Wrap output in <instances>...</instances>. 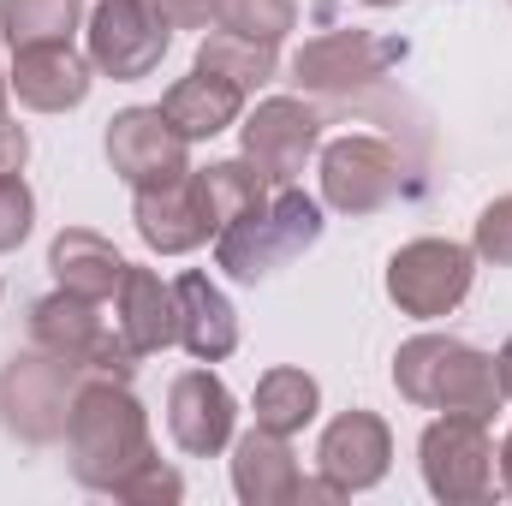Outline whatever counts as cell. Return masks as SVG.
I'll list each match as a JSON object with an SVG mask.
<instances>
[{
	"label": "cell",
	"instance_id": "obj_33",
	"mask_svg": "<svg viewBox=\"0 0 512 506\" xmlns=\"http://www.w3.org/2000/svg\"><path fill=\"white\" fill-rule=\"evenodd\" d=\"M501 489L512 495V429H507V441H501Z\"/></svg>",
	"mask_w": 512,
	"mask_h": 506
},
{
	"label": "cell",
	"instance_id": "obj_17",
	"mask_svg": "<svg viewBox=\"0 0 512 506\" xmlns=\"http://www.w3.org/2000/svg\"><path fill=\"white\" fill-rule=\"evenodd\" d=\"M173 298H179V346L197 364H221V358L239 352V310H233V298L209 274L185 268L173 280Z\"/></svg>",
	"mask_w": 512,
	"mask_h": 506
},
{
	"label": "cell",
	"instance_id": "obj_1",
	"mask_svg": "<svg viewBox=\"0 0 512 506\" xmlns=\"http://www.w3.org/2000/svg\"><path fill=\"white\" fill-rule=\"evenodd\" d=\"M66 453H72V477L96 495H120L126 477L155 459V441H149V411L137 405L126 381L90 376L72 399V417H66Z\"/></svg>",
	"mask_w": 512,
	"mask_h": 506
},
{
	"label": "cell",
	"instance_id": "obj_3",
	"mask_svg": "<svg viewBox=\"0 0 512 506\" xmlns=\"http://www.w3.org/2000/svg\"><path fill=\"white\" fill-rule=\"evenodd\" d=\"M322 239V203L304 197L298 185H274L256 209L233 215L221 233H215V262L233 274V280H262L274 274L280 262L304 256Z\"/></svg>",
	"mask_w": 512,
	"mask_h": 506
},
{
	"label": "cell",
	"instance_id": "obj_20",
	"mask_svg": "<svg viewBox=\"0 0 512 506\" xmlns=\"http://www.w3.org/2000/svg\"><path fill=\"white\" fill-rule=\"evenodd\" d=\"M161 114H167V126L179 131L185 143H203V137H221L227 126H239L245 90L215 78V72H203V66H191V78H179L161 96Z\"/></svg>",
	"mask_w": 512,
	"mask_h": 506
},
{
	"label": "cell",
	"instance_id": "obj_10",
	"mask_svg": "<svg viewBox=\"0 0 512 506\" xmlns=\"http://www.w3.org/2000/svg\"><path fill=\"white\" fill-rule=\"evenodd\" d=\"M316 143H322V120L298 96L256 102L251 114H245V126H239V149H245V161L268 185H292L304 173V161L316 155Z\"/></svg>",
	"mask_w": 512,
	"mask_h": 506
},
{
	"label": "cell",
	"instance_id": "obj_29",
	"mask_svg": "<svg viewBox=\"0 0 512 506\" xmlns=\"http://www.w3.org/2000/svg\"><path fill=\"white\" fill-rule=\"evenodd\" d=\"M471 251L495 268H512V197H495L483 215H477V233H471Z\"/></svg>",
	"mask_w": 512,
	"mask_h": 506
},
{
	"label": "cell",
	"instance_id": "obj_6",
	"mask_svg": "<svg viewBox=\"0 0 512 506\" xmlns=\"http://www.w3.org/2000/svg\"><path fill=\"white\" fill-rule=\"evenodd\" d=\"M84 381L90 376L78 364H66V358H54L42 346L30 358H12L0 370V417H6V429L24 435V441L66 435V417H72V399H78Z\"/></svg>",
	"mask_w": 512,
	"mask_h": 506
},
{
	"label": "cell",
	"instance_id": "obj_15",
	"mask_svg": "<svg viewBox=\"0 0 512 506\" xmlns=\"http://www.w3.org/2000/svg\"><path fill=\"white\" fill-rule=\"evenodd\" d=\"M233 423H239V399L227 393V381L209 370H185L167 387V435L179 441V453L191 459H215L233 447Z\"/></svg>",
	"mask_w": 512,
	"mask_h": 506
},
{
	"label": "cell",
	"instance_id": "obj_21",
	"mask_svg": "<svg viewBox=\"0 0 512 506\" xmlns=\"http://www.w3.org/2000/svg\"><path fill=\"white\" fill-rule=\"evenodd\" d=\"M48 268H54V280H60L66 292L96 298V304L114 298L120 280H126V256L114 251L102 233H90V227H60L54 245H48Z\"/></svg>",
	"mask_w": 512,
	"mask_h": 506
},
{
	"label": "cell",
	"instance_id": "obj_8",
	"mask_svg": "<svg viewBox=\"0 0 512 506\" xmlns=\"http://www.w3.org/2000/svg\"><path fill=\"white\" fill-rule=\"evenodd\" d=\"M84 36H90V66L96 72L137 84L161 66V54L173 42V24L155 12V0H96Z\"/></svg>",
	"mask_w": 512,
	"mask_h": 506
},
{
	"label": "cell",
	"instance_id": "obj_32",
	"mask_svg": "<svg viewBox=\"0 0 512 506\" xmlns=\"http://www.w3.org/2000/svg\"><path fill=\"white\" fill-rule=\"evenodd\" d=\"M495 376H501V399H512V340L495 352Z\"/></svg>",
	"mask_w": 512,
	"mask_h": 506
},
{
	"label": "cell",
	"instance_id": "obj_11",
	"mask_svg": "<svg viewBox=\"0 0 512 506\" xmlns=\"http://www.w3.org/2000/svg\"><path fill=\"white\" fill-rule=\"evenodd\" d=\"M399 197V155L382 137H334L322 149V203L340 215H376Z\"/></svg>",
	"mask_w": 512,
	"mask_h": 506
},
{
	"label": "cell",
	"instance_id": "obj_12",
	"mask_svg": "<svg viewBox=\"0 0 512 506\" xmlns=\"http://www.w3.org/2000/svg\"><path fill=\"white\" fill-rule=\"evenodd\" d=\"M131 221H137V239L155 256H185V251H197V245H209L215 215H209V197L197 185V167L173 173L161 185H143L137 203H131Z\"/></svg>",
	"mask_w": 512,
	"mask_h": 506
},
{
	"label": "cell",
	"instance_id": "obj_24",
	"mask_svg": "<svg viewBox=\"0 0 512 506\" xmlns=\"http://www.w3.org/2000/svg\"><path fill=\"white\" fill-rule=\"evenodd\" d=\"M84 18V0H0V36L6 48H36V42H72Z\"/></svg>",
	"mask_w": 512,
	"mask_h": 506
},
{
	"label": "cell",
	"instance_id": "obj_23",
	"mask_svg": "<svg viewBox=\"0 0 512 506\" xmlns=\"http://www.w3.org/2000/svg\"><path fill=\"white\" fill-rule=\"evenodd\" d=\"M197 66H203V72H215V78H227V84H239V90L251 96V90H262V84L280 72V54H274V42H262V36L209 30V36H203V48H197Z\"/></svg>",
	"mask_w": 512,
	"mask_h": 506
},
{
	"label": "cell",
	"instance_id": "obj_18",
	"mask_svg": "<svg viewBox=\"0 0 512 506\" xmlns=\"http://www.w3.org/2000/svg\"><path fill=\"white\" fill-rule=\"evenodd\" d=\"M114 322H120V334L137 346V358L179 346V298H173V286L155 268L126 262V280L114 292Z\"/></svg>",
	"mask_w": 512,
	"mask_h": 506
},
{
	"label": "cell",
	"instance_id": "obj_34",
	"mask_svg": "<svg viewBox=\"0 0 512 506\" xmlns=\"http://www.w3.org/2000/svg\"><path fill=\"white\" fill-rule=\"evenodd\" d=\"M6 96H12V84H6V72H0V114H6Z\"/></svg>",
	"mask_w": 512,
	"mask_h": 506
},
{
	"label": "cell",
	"instance_id": "obj_7",
	"mask_svg": "<svg viewBox=\"0 0 512 506\" xmlns=\"http://www.w3.org/2000/svg\"><path fill=\"white\" fill-rule=\"evenodd\" d=\"M471 274H477V251H465L453 239H411L387 262V298L405 316L435 322V316H453L465 304Z\"/></svg>",
	"mask_w": 512,
	"mask_h": 506
},
{
	"label": "cell",
	"instance_id": "obj_5",
	"mask_svg": "<svg viewBox=\"0 0 512 506\" xmlns=\"http://www.w3.org/2000/svg\"><path fill=\"white\" fill-rule=\"evenodd\" d=\"M417 465H423V483L429 495L447 506H471L495 495V441H489V423L483 417H435L417 441Z\"/></svg>",
	"mask_w": 512,
	"mask_h": 506
},
{
	"label": "cell",
	"instance_id": "obj_28",
	"mask_svg": "<svg viewBox=\"0 0 512 506\" xmlns=\"http://www.w3.org/2000/svg\"><path fill=\"white\" fill-rule=\"evenodd\" d=\"M179 495H185V477L173 465H161V459H143L126 477V489H120V501L131 506H173Z\"/></svg>",
	"mask_w": 512,
	"mask_h": 506
},
{
	"label": "cell",
	"instance_id": "obj_31",
	"mask_svg": "<svg viewBox=\"0 0 512 506\" xmlns=\"http://www.w3.org/2000/svg\"><path fill=\"white\" fill-rule=\"evenodd\" d=\"M24 161H30V137L0 114V173H24Z\"/></svg>",
	"mask_w": 512,
	"mask_h": 506
},
{
	"label": "cell",
	"instance_id": "obj_27",
	"mask_svg": "<svg viewBox=\"0 0 512 506\" xmlns=\"http://www.w3.org/2000/svg\"><path fill=\"white\" fill-rule=\"evenodd\" d=\"M30 221H36V197L18 173H0V256L18 251L30 239Z\"/></svg>",
	"mask_w": 512,
	"mask_h": 506
},
{
	"label": "cell",
	"instance_id": "obj_16",
	"mask_svg": "<svg viewBox=\"0 0 512 506\" xmlns=\"http://www.w3.org/2000/svg\"><path fill=\"white\" fill-rule=\"evenodd\" d=\"M6 84H12V96H18L30 114H66V108H78V102L90 96V54H78L72 42L18 48Z\"/></svg>",
	"mask_w": 512,
	"mask_h": 506
},
{
	"label": "cell",
	"instance_id": "obj_14",
	"mask_svg": "<svg viewBox=\"0 0 512 506\" xmlns=\"http://www.w3.org/2000/svg\"><path fill=\"white\" fill-rule=\"evenodd\" d=\"M393 465V435L376 411H340L328 429H322V447H316V471L334 495H364L376 489Z\"/></svg>",
	"mask_w": 512,
	"mask_h": 506
},
{
	"label": "cell",
	"instance_id": "obj_35",
	"mask_svg": "<svg viewBox=\"0 0 512 506\" xmlns=\"http://www.w3.org/2000/svg\"><path fill=\"white\" fill-rule=\"evenodd\" d=\"M364 6H399V0H364Z\"/></svg>",
	"mask_w": 512,
	"mask_h": 506
},
{
	"label": "cell",
	"instance_id": "obj_30",
	"mask_svg": "<svg viewBox=\"0 0 512 506\" xmlns=\"http://www.w3.org/2000/svg\"><path fill=\"white\" fill-rule=\"evenodd\" d=\"M155 12L167 24H179V30H203L215 18V0H155Z\"/></svg>",
	"mask_w": 512,
	"mask_h": 506
},
{
	"label": "cell",
	"instance_id": "obj_25",
	"mask_svg": "<svg viewBox=\"0 0 512 506\" xmlns=\"http://www.w3.org/2000/svg\"><path fill=\"white\" fill-rule=\"evenodd\" d=\"M197 185H203V197H209V215H215V233L233 221V215H245V209H256L274 185L256 173L251 161L239 155V161H215V167H203L197 173Z\"/></svg>",
	"mask_w": 512,
	"mask_h": 506
},
{
	"label": "cell",
	"instance_id": "obj_9",
	"mask_svg": "<svg viewBox=\"0 0 512 506\" xmlns=\"http://www.w3.org/2000/svg\"><path fill=\"white\" fill-rule=\"evenodd\" d=\"M393 60H405L399 36H376V30H322L316 42L298 48L292 78L310 96H352L364 84H376Z\"/></svg>",
	"mask_w": 512,
	"mask_h": 506
},
{
	"label": "cell",
	"instance_id": "obj_19",
	"mask_svg": "<svg viewBox=\"0 0 512 506\" xmlns=\"http://www.w3.org/2000/svg\"><path fill=\"white\" fill-rule=\"evenodd\" d=\"M233 489L245 506H292L304 501V471H298V453L286 447V435H268L251 429L239 447H233Z\"/></svg>",
	"mask_w": 512,
	"mask_h": 506
},
{
	"label": "cell",
	"instance_id": "obj_22",
	"mask_svg": "<svg viewBox=\"0 0 512 506\" xmlns=\"http://www.w3.org/2000/svg\"><path fill=\"white\" fill-rule=\"evenodd\" d=\"M316 411H322V387H316V376L280 364V370H268V376L256 381V429L292 441L298 429L316 423Z\"/></svg>",
	"mask_w": 512,
	"mask_h": 506
},
{
	"label": "cell",
	"instance_id": "obj_4",
	"mask_svg": "<svg viewBox=\"0 0 512 506\" xmlns=\"http://www.w3.org/2000/svg\"><path fill=\"white\" fill-rule=\"evenodd\" d=\"M30 340L66 364H78L84 376H108V381H131L137 370V346L120 334V322L108 328V316L96 310V298H78V292H48L36 310H30Z\"/></svg>",
	"mask_w": 512,
	"mask_h": 506
},
{
	"label": "cell",
	"instance_id": "obj_26",
	"mask_svg": "<svg viewBox=\"0 0 512 506\" xmlns=\"http://www.w3.org/2000/svg\"><path fill=\"white\" fill-rule=\"evenodd\" d=\"M215 24L221 30H239V36L280 42L298 24V6L292 0H215Z\"/></svg>",
	"mask_w": 512,
	"mask_h": 506
},
{
	"label": "cell",
	"instance_id": "obj_2",
	"mask_svg": "<svg viewBox=\"0 0 512 506\" xmlns=\"http://www.w3.org/2000/svg\"><path fill=\"white\" fill-rule=\"evenodd\" d=\"M393 387L411 399V405H429V411H459V417H495L501 411V376H495V358L453 340V334H417L399 346L393 358Z\"/></svg>",
	"mask_w": 512,
	"mask_h": 506
},
{
	"label": "cell",
	"instance_id": "obj_13",
	"mask_svg": "<svg viewBox=\"0 0 512 506\" xmlns=\"http://www.w3.org/2000/svg\"><path fill=\"white\" fill-rule=\"evenodd\" d=\"M185 149H191V143L167 126L161 108H120V114L108 120V167L126 179L131 191L161 185V179H173V173H191V155H185Z\"/></svg>",
	"mask_w": 512,
	"mask_h": 506
}]
</instances>
